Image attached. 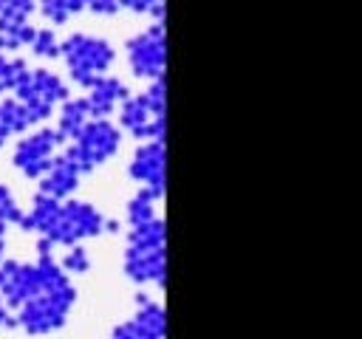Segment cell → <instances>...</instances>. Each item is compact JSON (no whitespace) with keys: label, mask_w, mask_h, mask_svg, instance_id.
<instances>
[{"label":"cell","mask_w":362,"mask_h":339,"mask_svg":"<svg viewBox=\"0 0 362 339\" xmlns=\"http://www.w3.org/2000/svg\"><path fill=\"white\" fill-rule=\"evenodd\" d=\"M23 232H37L51 246H74L88 237H99L105 232H119V223L105 218L93 203L76 201V198H48L42 192L34 195L28 212H23L20 220Z\"/></svg>","instance_id":"1"},{"label":"cell","mask_w":362,"mask_h":339,"mask_svg":"<svg viewBox=\"0 0 362 339\" xmlns=\"http://www.w3.org/2000/svg\"><path fill=\"white\" fill-rule=\"evenodd\" d=\"M124 277L136 285H164L167 280V223L156 215L130 223L124 246Z\"/></svg>","instance_id":"2"},{"label":"cell","mask_w":362,"mask_h":339,"mask_svg":"<svg viewBox=\"0 0 362 339\" xmlns=\"http://www.w3.org/2000/svg\"><path fill=\"white\" fill-rule=\"evenodd\" d=\"M74 302H76V288H74L71 277L65 271H59L31 299H25L20 308L11 311V325L31 336L54 333L68 322Z\"/></svg>","instance_id":"3"},{"label":"cell","mask_w":362,"mask_h":339,"mask_svg":"<svg viewBox=\"0 0 362 339\" xmlns=\"http://www.w3.org/2000/svg\"><path fill=\"white\" fill-rule=\"evenodd\" d=\"M119 127L136 141L164 138L167 130V82L153 79L141 93H130L119 105Z\"/></svg>","instance_id":"4"},{"label":"cell","mask_w":362,"mask_h":339,"mask_svg":"<svg viewBox=\"0 0 362 339\" xmlns=\"http://www.w3.org/2000/svg\"><path fill=\"white\" fill-rule=\"evenodd\" d=\"M59 56L68 68V76L74 85L88 88L93 79L105 76L116 59V48L110 45V40L96 37V34H68L65 40H59Z\"/></svg>","instance_id":"5"},{"label":"cell","mask_w":362,"mask_h":339,"mask_svg":"<svg viewBox=\"0 0 362 339\" xmlns=\"http://www.w3.org/2000/svg\"><path fill=\"white\" fill-rule=\"evenodd\" d=\"M122 147V130L110 121V119H88L85 127L68 141V147L62 150L79 170L93 172L96 167H102L105 161H110Z\"/></svg>","instance_id":"6"},{"label":"cell","mask_w":362,"mask_h":339,"mask_svg":"<svg viewBox=\"0 0 362 339\" xmlns=\"http://www.w3.org/2000/svg\"><path fill=\"white\" fill-rule=\"evenodd\" d=\"M68 96H71L68 82L48 68H28L25 76L14 88V99L28 107L37 124L45 121L54 113V107L62 105Z\"/></svg>","instance_id":"7"},{"label":"cell","mask_w":362,"mask_h":339,"mask_svg":"<svg viewBox=\"0 0 362 339\" xmlns=\"http://www.w3.org/2000/svg\"><path fill=\"white\" fill-rule=\"evenodd\" d=\"M127 65L130 73L139 79H161L167 68V37H164V23H150L144 31L133 34L124 42Z\"/></svg>","instance_id":"8"},{"label":"cell","mask_w":362,"mask_h":339,"mask_svg":"<svg viewBox=\"0 0 362 339\" xmlns=\"http://www.w3.org/2000/svg\"><path fill=\"white\" fill-rule=\"evenodd\" d=\"M62 144L65 141L59 138V133L54 127H34V130H28L17 141L11 161H14V167H17L20 175L40 181L42 172L51 167V161H54V155L59 153Z\"/></svg>","instance_id":"9"},{"label":"cell","mask_w":362,"mask_h":339,"mask_svg":"<svg viewBox=\"0 0 362 339\" xmlns=\"http://www.w3.org/2000/svg\"><path fill=\"white\" fill-rule=\"evenodd\" d=\"M164 164H167L164 138H150V141H141V144L133 150L130 164H127V172H130V178L139 184V189H147V192L158 201V198L164 195V189H167Z\"/></svg>","instance_id":"10"},{"label":"cell","mask_w":362,"mask_h":339,"mask_svg":"<svg viewBox=\"0 0 362 339\" xmlns=\"http://www.w3.org/2000/svg\"><path fill=\"white\" fill-rule=\"evenodd\" d=\"M167 311L147 294H136V314L110 331V339H164Z\"/></svg>","instance_id":"11"},{"label":"cell","mask_w":362,"mask_h":339,"mask_svg":"<svg viewBox=\"0 0 362 339\" xmlns=\"http://www.w3.org/2000/svg\"><path fill=\"white\" fill-rule=\"evenodd\" d=\"M85 90H88V93H85L82 99H85V105H88L90 119H107V116L116 110V105H122V102L130 96L127 85H124L119 76H110V73L93 79Z\"/></svg>","instance_id":"12"},{"label":"cell","mask_w":362,"mask_h":339,"mask_svg":"<svg viewBox=\"0 0 362 339\" xmlns=\"http://www.w3.org/2000/svg\"><path fill=\"white\" fill-rule=\"evenodd\" d=\"M79 178H82V170L65 155V153H57L51 167L42 172L40 178V192L48 195V198H57V201H65L76 192L79 186Z\"/></svg>","instance_id":"13"},{"label":"cell","mask_w":362,"mask_h":339,"mask_svg":"<svg viewBox=\"0 0 362 339\" xmlns=\"http://www.w3.org/2000/svg\"><path fill=\"white\" fill-rule=\"evenodd\" d=\"M34 124H37V121H34V116L28 113V107H25L23 102H17L14 96L0 102V147H3L11 136L25 133V130H31Z\"/></svg>","instance_id":"14"},{"label":"cell","mask_w":362,"mask_h":339,"mask_svg":"<svg viewBox=\"0 0 362 339\" xmlns=\"http://www.w3.org/2000/svg\"><path fill=\"white\" fill-rule=\"evenodd\" d=\"M90 119V113H88V105H85V99L82 96H68L62 105H59V116H57V124H54V130L59 133V138L68 144L82 127H85V121Z\"/></svg>","instance_id":"15"},{"label":"cell","mask_w":362,"mask_h":339,"mask_svg":"<svg viewBox=\"0 0 362 339\" xmlns=\"http://www.w3.org/2000/svg\"><path fill=\"white\" fill-rule=\"evenodd\" d=\"M37 8H40V14H42L48 23L62 25V23H68L74 14L85 11V8H88V0H37Z\"/></svg>","instance_id":"16"},{"label":"cell","mask_w":362,"mask_h":339,"mask_svg":"<svg viewBox=\"0 0 362 339\" xmlns=\"http://www.w3.org/2000/svg\"><path fill=\"white\" fill-rule=\"evenodd\" d=\"M25 71H28V65L23 56H11L8 51L0 48V93L14 90L17 82L25 76Z\"/></svg>","instance_id":"17"},{"label":"cell","mask_w":362,"mask_h":339,"mask_svg":"<svg viewBox=\"0 0 362 339\" xmlns=\"http://www.w3.org/2000/svg\"><path fill=\"white\" fill-rule=\"evenodd\" d=\"M28 48L37 59H57L59 56V37L51 28H34Z\"/></svg>","instance_id":"18"},{"label":"cell","mask_w":362,"mask_h":339,"mask_svg":"<svg viewBox=\"0 0 362 339\" xmlns=\"http://www.w3.org/2000/svg\"><path fill=\"white\" fill-rule=\"evenodd\" d=\"M124 215H127V226H130V223H141V220L156 218V198H153L147 189H139V192L127 201Z\"/></svg>","instance_id":"19"},{"label":"cell","mask_w":362,"mask_h":339,"mask_svg":"<svg viewBox=\"0 0 362 339\" xmlns=\"http://www.w3.org/2000/svg\"><path fill=\"white\" fill-rule=\"evenodd\" d=\"M59 268L71 277V274H88L90 271V254H88V249L82 246V243H74V246H68V251L62 254V260H59Z\"/></svg>","instance_id":"20"},{"label":"cell","mask_w":362,"mask_h":339,"mask_svg":"<svg viewBox=\"0 0 362 339\" xmlns=\"http://www.w3.org/2000/svg\"><path fill=\"white\" fill-rule=\"evenodd\" d=\"M20 220H23V206L17 203V198L11 195V189L6 184H0V223L20 226Z\"/></svg>","instance_id":"21"},{"label":"cell","mask_w":362,"mask_h":339,"mask_svg":"<svg viewBox=\"0 0 362 339\" xmlns=\"http://www.w3.org/2000/svg\"><path fill=\"white\" fill-rule=\"evenodd\" d=\"M119 8H127L133 14H147L153 23H164V0H116Z\"/></svg>","instance_id":"22"},{"label":"cell","mask_w":362,"mask_h":339,"mask_svg":"<svg viewBox=\"0 0 362 339\" xmlns=\"http://www.w3.org/2000/svg\"><path fill=\"white\" fill-rule=\"evenodd\" d=\"M37 0H0V20H31Z\"/></svg>","instance_id":"23"},{"label":"cell","mask_w":362,"mask_h":339,"mask_svg":"<svg viewBox=\"0 0 362 339\" xmlns=\"http://www.w3.org/2000/svg\"><path fill=\"white\" fill-rule=\"evenodd\" d=\"M88 11L102 14V17H110V14L119 11V3L116 0H88Z\"/></svg>","instance_id":"24"},{"label":"cell","mask_w":362,"mask_h":339,"mask_svg":"<svg viewBox=\"0 0 362 339\" xmlns=\"http://www.w3.org/2000/svg\"><path fill=\"white\" fill-rule=\"evenodd\" d=\"M3 328H11V311L6 308V302H3V297H0V331Z\"/></svg>","instance_id":"25"},{"label":"cell","mask_w":362,"mask_h":339,"mask_svg":"<svg viewBox=\"0 0 362 339\" xmlns=\"http://www.w3.org/2000/svg\"><path fill=\"white\" fill-rule=\"evenodd\" d=\"M6 229H8V226L0 223V263L6 260Z\"/></svg>","instance_id":"26"}]
</instances>
